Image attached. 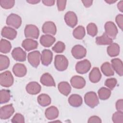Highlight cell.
<instances>
[{"instance_id": "6da1fadb", "label": "cell", "mask_w": 123, "mask_h": 123, "mask_svg": "<svg viewBox=\"0 0 123 123\" xmlns=\"http://www.w3.org/2000/svg\"><path fill=\"white\" fill-rule=\"evenodd\" d=\"M68 60L63 55H56L55 57L54 65L55 68L59 71L65 70L68 66Z\"/></svg>"}, {"instance_id": "7a4b0ae2", "label": "cell", "mask_w": 123, "mask_h": 123, "mask_svg": "<svg viewBox=\"0 0 123 123\" xmlns=\"http://www.w3.org/2000/svg\"><path fill=\"white\" fill-rule=\"evenodd\" d=\"M85 103L91 108H94L99 103V100L97 94L93 91L87 92L84 96Z\"/></svg>"}, {"instance_id": "3957f363", "label": "cell", "mask_w": 123, "mask_h": 123, "mask_svg": "<svg viewBox=\"0 0 123 123\" xmlns=\"http://www.w3.org/2000/svg\"><path fill=\"white\" fill-rule=\"evenodd\" d=\"M13 76L9 71L4 72L0 74V84L1 86L9 87L13 83Z\"/></svg>"}, {"instance_id": "277c9868", "label": "cell", "mask_w": 123, "mask_h": 123, "mask_svg": "<svg viewBox=\"0 0 123 123\" xmlns=\"http://www.w3.org/2000/svg\"><path fill=\"white\" fill-rule=\"evenodd\" d=\"M25 35L27 38L37 39L39 35V30L34 25H27L25 29Z\"/></svg>"}, {"instance_id": "5b68a950", "label": "cell", "mask_w": 123, "mask_h": 123, "mask_svg": "<svg viewBox=\"0 0 123 123\" xmlns=\"http://www.w3.org/2000/svg\"><path fill=\"white\" fill-rule=\"evenodd\" d=\"M6 24L14 28H19L22 24V19L20 16L15 13L10 14L7 18Z\"/></svg>"}, {"instance_id": "8992f818", "label": "cell", "mask_w": 123, "mask_h": 123, "mask_svg": "<svg viewBox=\"0 0 123 123\" xmlns=\"http://www.w3.org/2000/svg\"><path fill=\"white\" fill-rule=\"evenodd\" d=\"M91 67L90 62L87 59L77 62L75 65V70L80 74H84L87 73Z\"/></svg>"}, {"instance_id": "52a82bcc", "label": "cell", "mask_w": 123, "mask_h": 123, "mask_svg": "<svg viewBox=\"0 0 123 123\" xmlns=\"http://www.w3.org/2000/svg\"><path fill=\"white\" fill-rule=\"evenodd\" d=\"M105 33L111 39H115L118 34V29L115 24L111 22H107L104 25Z\"/></svg>"}, {"instance_id": "ba28073f", "label": "cell", "mask_w": 123, "mask_h": 123, "mask_svg": "<svg viewBox=\"0 0 123 123\" xmlns=\"http://www.w3.org/2000/svg\"><path fill=\"white\" fill-rule=\"evenodd\" d=\"M14 112V109L12 104L6 105L0 108V118L2 120H6L11 117Z\"/></svg>"}, {"instance_id": "9c48e42d", "label": "cell", "mask_w": 123, "mask_h": 123, "mask_svg": "<svg viewBox=\"0 0 123 123\" xmlns=\"http://www.w3.org/2000/svg\"><path fill=\"white\" fill-rule=\"evenodd\" d=\"M41 54L38 50H35L28 53L27 60L29 63L34 67H37L40 63Z\"/></svg>"}, {"instance_id": "30bf717a", "label": "cell", "mask_w": 123, "mask_h": 123, "mask_svg": "<svg viewBox=\"0 0 123 123\" xmlns=\"http://www.w3.org/2000/svg\"><path fill=\"white\" fill-rule=\"evenodd\" d=\"M71 53L74 58L76 59H81L86 56V50L83 46L76 45L72 49Z\"/></svg>"}, {"instance_id": "8fae6325", "label": "cell", "mask_w": 123, "mask_h": 123, "mask_svg": "<svg viewBox=\"0 0 123 123\" xmlns=\"http://www.w3.org/2000/svg\"><path fill=\"white\" fill-rule=\"evenodd\" d=\"M64 19L66 24L72 28L75 26L78 22L77 17L76 14L72 11L67 12L64 15Z\"/></svg>"}, {"instance_id": "7c38bea8", "label": "cell", "mask_w": 123, "mask_h": 123, "mask_svg": "<svg viewBox=\"0 0 123 123\" xmlns=\"http://www.w3.org/2000/svg\"><path fill=\"white\" fill-rule=\"evenodd\" d=\"M12 56L14 60L18 62H25L26 59V52L20 47L14 48L12 52Z\"/></svg>"}, {"instance_id": "4fadbf2b", "label": "cell", "mask_w": 123, "mask_h": 123, "mask_svg": "<svg viewBox=\"0 0 123 123\" xmlns=\"http://www.w3.org/2000/svg\"><path fill=\"white\" fill-rule=\"evenodd\" d=\"M42 30L44 33L50 35H55L57 32L56 25L51 21L45 22L42 25Z\"/></svg>"}, {"instance_id": "5bb4252c", "label": "cell", "mask_w": 123, "mask_h": 123, "mask_svg": "<svg viewBox=\"0 0 123 123\" xmlns=\"http://www.w3.org/2000/svg\"><path fill=\"white\" fill-rule=\"evenodd\" d=\"M70 83L72 86L76 89H82L86 85V80L85 79L79 75L73 76L70 80Z\"/></svg>"}, {"instance_id": "9a60e30c", "label": "cell", "mask_w": 123, "mask_h": 123, "mask_svg": "<svg viewBox=\"0 0 123 123\" xmlns=\"http://www.w3.org/2000/svg\"><path fill=\"white\" fill-rule=\"evenodd\" d=\"M53 59V53L49 49H44L41 54V61L42 64L44 66L49 65Z\"/></svg>"}, {"instance_id": "2e32d148", "label": "cell", "mask_w": 123, "mask_h": 123, "mask_svg": "<svg viewBox=\"0 0 123 123\" xmlns=\"http://www.w3.org/2000/svg\"><path fill=\"white\" fill-rule=\"evenodd\" d=\"M17 31L13 28L4 26L1 30V35L2 37L10 40L14 39L17 36Z\"/></svg>"}, {"instance_id": "e0dca14e", "label": "cell", "mask_w": 123, "mask_h": 123, "mask_svg": "<svg viewBox=\"0 0 123 123\" xmlns=\"http://www.w3.org/2000/svg\"><path fill=\"white\" fill-rule=\"evenodd\" d=\"M12 72L16 76L22 77L26 75L27 73V69L24 64L17 63L13 65Z\"/></svg>"}, {"instance_id": "ac0fdd59", "label": "cell", "mask_w": 123, "mask_h": 123, "mask_svg": "<svg viewBox=\"0 0 123 123\" xmlns=\"http://www.w3.org/2000/svg\"><path fill=\"white\" fill-rule=\"evenodd\" d=\"M25 89L28 94L31 95H37L40 92L41 87L37 82H31L26 85Z\"/></svg>"}, {"instance_id": "d6986e66", "label": "cell", "mask_w": 123, "mask_h": 123, "mask_svg": "<svg viewBox=\"0 0 123 123\" xmlns=\"http://www.w3.org/2000/svg\"><path fill=\"white\" fill-rule=\"evenodd\" d=\"M111 62L113 70L120 76H122L123 75V64L122 60L119 58H114L111 60Z\"/></svg>"}, {"instance_id": "ffe728a7", "label": "cell", "mask_w": 123, "mask_h": 123, "mask_svg": "<svg viewBox=\"0 0 123 123\" xmlns=\"http://www.w3.org/2000/svg\"><path fill=\"white\" fill-rule=\"evenodd\" d=\"M40 83L47 86H55V83L52 76L48 73L42 75L40 79Z\"/></svg>"}, {"instance_id": "44dd1931", "label": "cell", "mask_w": 123, "mask_h": 123, "mask_svg": "<svg viewBox=\"0 0 123 123\" xmlns=\"http://www.w3.org/2000/svg\"><path fill=\"white\" fill-rule=\"evenodd\" d=\"M22 46L25 50L29 51L36 49L38 46V43L33 39L26 38L22 42Z\"/></svg>"}, {"instance_id": "7402d4cb", "label": "cell", "mask_w": 123, "mask_h": 123, "mask_svg": "<svg viewBox=\"0 0 123 123\" xmlns=\"http://www.w3.org/2000/svg\"><path fill=\"white\" fill-rule=\"evenodd\" d=\"M55 38L50 35H44L41 36L40 38V43L45 47H49L51 46L55 42Z\"/></svg>"}, {"instance_id": "603a6c76", "label": "cell", "mask_w": 123, "mask_h": 123, "mask_svg": "<svg viewBox=\"0 0 123 123\" xmlns=\"http://www.w3.org/2000/svg\"><path fill=\"white\" fill-rule=\"evenodd\" d=\"M59 110L55 106H51L46 110L45 115L47 119L51 120L56 119L59 116Z\"/></svg>"}, {"instance_id": "cb8c5ba5", "label": "cell", "mask_w": 123, "mask_h": 123, "mask_svg": "<svg viewBox=\"0 0 123 123\" xmlns=\"http://www.w3.org/2000/svg\"><path fill=\"white\" fill-rule=\"evenodd\" d=\"M68 102L72 107H78L82 104L83 100L82 97L79 95L74 94L69 97Z\"/></svg>"}, {"instance_id": "d4e9b609", "label": "cell", "mask_w": 123, "mask_h": 123, "mask_svg": "<svg viewBox=\"0 0 123 123\" xmlns=\"http://www.w3.org/2000/svg\"><path fill=\"white\" fill-rule=\"evenodd\" d=\"M101 78V74L99 69L98 67H94L89 74V79L90 81L93 83H96L98 82Z\"/></svg>"}, {"instance_id": "484cf974", "label": "cell", "mask_w": 123, "mask_h": 123, "mask_svg": "<svg viewBox=\"0 0 123 123\" xmlns=\"http://www.w3.org/2000/svg\"><path fill=\"white\" fill-rule=\"evenodd\" d=\"M120 46L115 43H112L108 47L107 52L108 54L111 57H114L118 56L120 53Z\"/></svg>"}, {"instance_id": "4316f807", "label": "cell", "mask_w": 123, "mask_h": 123, "mask_svg": "<svg viewBox=\"0 0 123 123\" xmlns=\"http://www.w3.org/2000/svg\"><path fill=\"white\" fill-rule=\"evenodd\" d=\"M60 92L65 96H67L71 92V87L67 82H61L58 85Z\"/></svg>"}, {"instance_id": "83f0119b", "label": "cell", "mask_w": 123, "mask_h": 123, "mask_svg": "<svg viewBox=\"0 0 123 123\" xmlns=\"http://www.w3.org/2000/svg\"><path fill=\"white\" fill-rule=\"evenodd\" d=\"M112 39L108 37L105 33L101 36L97 37L96 38V43L99 45H110L112 43Z\"/></svg>"}, {"instance_id": "f1b7e54d", "label": "cell", "mask_w": 123, "mask_h": 123, "mask_svg": "<svg viewBox=\"0 0 123 123\" xmlns=\"http://www.w3.org/2000/svg\"><path fill=\"white\" fill-rule=\"evenodd\" d=\"M37 102L38 104L43 107L49 106L51 103V98L46 94H41L37 98Z\"/></svg>"}, {"instance_id": "f546056e", "label": "cell", "mask_w": 123, "mask_h": 123, "mask_svg": "<svg viewBox=\"0 0 123 123\" xmlns=\"http://www.w3.org/2000/svg\"><path fill=\"white\" fill-rule=\"evenodd\" d=\"M101 70L103 74L107 76H111L114 74V72L111 65L108 62H105L102 64Z\"/></svg>"}, {"instance_id": "4dcf8cb0", "label": "cell", "mask_w": 123, "mask_h": 123, "mask_svg": "<svg viewBox=\"0 0 123 123\" xmlns=\"http://www.w3.org/2000/svg\"><path fill=\"white\" fill-rule=\"evenodd\" d=\"M86 35V31L84 27L79 25L76 27L73 32V35L77 39H82Z\"/></svg>"}, {"instance_id": "1f68e13d", "label": "cell", "mask_w": 123, "mask_h": 123, "mask_svg": "<svg viewBox=\"0 0 123 123\" xmlns=\"http://www.w3.org/2000/svg\"><path fill=\"white\" fill-rule=\"evenodd\" d=\"M12 49V45L9 41L5 39H1L0 42V51L3 53H9Z\"/></svg>"}, {"instance_id": "d6a6232c", "label": "cell", "mask_w": 123, "mask_h": 123, "mask_svg": "<svg viewBox=\"0 0 123 123\" xmlns=\"http://www.w3.org/2000/svg\"><path fill=\"white\" fill-rule=\"evenodd\" d=\"M98 97L101 100H105L108 99L111 96V91L106 87H102L98 90Z\"/></svg>"}, {"instance_id": "836d02e7", "label": "cell", "mask_w": 123, "mask_h": 123, "mask_svg": "<svg viewBox=\"0 0 123 123\" xmlns=\"http://www.w3.org/2000/svg\"><path fill=\"white\" fill-rule=\"evenodd\" d=\"M11 98V94L9 90L1 89L0 91V103L3 104L7 103Z\"/></svg>"}, {"instance_id": "e575fe53", "label": "cell", "mask_w": 123, "mask_h": 123, "mask_svg": "<svg viewBox=\"0 0 123 123\" xmlns=\"http://www.w3.org/2000/svg\"><path fill=\"white\" fill-rule=\"evenodd\" d=\"M10 65L9 58L5 55H0V71L7 69Z\"/></svg>"}, {"instance_id": "d590c367", "label": "cell", "mask_w": 123, "mask_h": 123, "mask_svg": "<svg viewBox=\"0 0 123 123\" xmlns=\"http://www.w3.org/2000/svg\"><path fill=\"white\" fill-rule=\"evenodd\" d=\"M86 30L87 34L91 37H95L98 33L97 26L93 23H90L87 25Z\"/></svg>"}, {"instance_id": "8d00e7d4", "label": "cell", "mask_w": 123, "mask_h": 123, "mask_svg": "<svg viewBox=\"0 0 123 123\" xmlns=\"http://www.w3.org/2000/svg\"><path fill=\"white\" fill-rule=\"evenodd\" d=\"M65 49V45L64 43L62 41H58L54 46L52 48V49L56 53H62Z\"/></svg>"}, {"instance_id": "74e56055", "label": "cell", "mask_w": 123, "mask_h": 123, "mask_svg": "<svg viewBox=\"0 0 123 123\" xmlns=\"http://www.w3.org/2000/svg\"><path fill=\"white\" fill-rule=\"evenodd\" d=\"M15 1L14 0H0V5L5 9H10L12 8L14 5Z\"/></svg>"}, {"instance_id": "f35d334b", "label": "cell", "mask_w": 123, "mask_h": 123, "mask_svg": "<svg viewBox=\"0 0 123 123\" xmlns=\"http://www.w3.org/2000/svg\"><path fill=\"white\" fill-rule=\"evenodd\" d=\"M112 121L114 123H123V111H118L114 112L112 117Z\"/></svg>"}, {"instance_id": "ab89813d", "label": "cell", "mask_w": 123, "mask_h": 123, "mask_svg": "<svg viewBox=\"0 0 123 123\" xmlns=\"http://www.w3.org/2000/svg\"><path fill=\"white\" fill-rule=\"evenodd\" d=\"M117 81L115 78H110L106 80L105 85L110 88V90H112L116 86Z\"/></svg>"}, {"instance_id": "60d3db41", "label": "cell", "mask_w": 123, "mask_h": 123, "mask_svg": "<svg viewBox=\"0 0 123 123\" xmlns=\"http://www.w3.org/2000/svg\"><path fill=\"white\" fill-rule=\"evenodd\" d=\"M11 122L13 123H24L25 118L22 114L21 113H17L14 115L11 120Z\"/></svg>"}, {"instance_id": "b9f144b4", "label": "cell", "mask_w": 123, "mask_h": 123, "mask_svg": "<svg viewBox=\"0 0 123 123\" xmlns=\"http://www.w3.org/2000/svg\"><path fill=\"white\" fill-rule=\"evenodd\" d=\"M67 1L63 0H58L56 1L58 10L59 11H63L65 9Z\"/></svg>"}, {"instance_id": "7bdbcfd3", "label": "cell", "mask_w": 123, "mask_h": 123, "mask_svg": "<svg viewBox=\"0 0 123 123\" xmlns=\"http://www.w3.org/2000/svg\"><path fill=\"white\" fill-rule=\"evenodd\" d=\"M115 21L119 27V28L123 30V15L122 14H118L115 18Z\"/></svg>"}, {"instance_id": "ee69618b", "label": "cell", "mask_w": 123, "mask_h": 123, "mask_svg": "<svg viewBox=\"0 0 123 123\" xmlns=\"http://www.w3.org/2000/svg\"><path fill=\"white\" fill-rule=\"evenodd\" d=\"M116 108L118 111H123V100L119 99L116 103Z\"/></svg>"}, {"instance_id": "f6af8a7d", "label": "cell", "mask_w": 123, "mask_h": 123, "mask_svg": "<svg viewBox=\"0 0 123 123\" xmlns=\"http://www.w3.org/2000/svg\"><path fill=\"white\" fill-rule=\"evenodd\" d=\"M87 122L88 123H101L102 122L101 119L97 116H91L89 118Z\"/></svg>"}, {"instance_id": "bcb514c9", "label": "cell", "mask_w": 123, "mask_h": 123, "mask_svg": "<svg viewBox=\"0 0 123 123\" xmlns=\"http://www.w3.org/2000/svg\"><path fill=\"white\" fill-rule=\"evenodd\" d=\"M42 2L46 6H51L54 5L55 1L54 0H43Z\"/></svg>"}, {"instance_id": "7dc6e473", "label": "cell", "mask_w": 123, "mask_h": 123, "mask_svg": "<svg viewBox=\"0 0 123 123\" xmlns=\"http://www.w3.org/2000/svg\"><path fill=\"white\" fill-rule=\"evenodd\" d=\"M82 3H83L85 7L86 8L89 7L92 5L93 3V0H82Z\"/></svg>"}, {"instance_id": "c3c4849f", "label": "cell", "mask_w": 123, "mask_h": 123, "mask_svg": "<svg viewBox=\"0 0 123 123\" xmlns=\"http://www.w3.org/2000/svg\"><path fill=\"white\" fill-rule=\"evenodd\" d=\"M117 7L119 10L120 11V12H123V0H121L118 3Z\"/></svg>"}, {"instance_id": "681fc988", "label": "cell", "mask_w": 123, "mask_h": 123, "mask_svg": "<svg viewBox=\"0 0 123 123\" xmlns=\"http://www.w3.org/2000/svg\"><path fill=\"white\" fill-rule=\"evenodd\" d=\"M40 1L38 0H26V2L32 4H36L37 3L39 2Z\"/></svg>"}, {"instance_id": "f907efd6", "label": "cell", "mask_w": 123, "mask_h": 123, "mask_svg": "<svg viewBox=\"0 0 123 123\" xmlns=\"http://www.w3.org/2000/svg\"><path fill=\"white\" fill-rule=\"evenodd\" d=\"M117 0H105V2L109 3V4H113L114 3H115Z\"/></svg>"}]
</instances>
